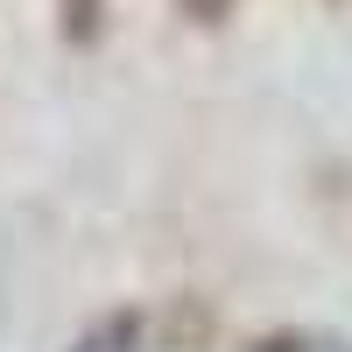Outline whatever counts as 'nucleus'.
Returning a JSON list of instances; mask_svg holds the SVG:
<instances>
[{
  "instance_id": "obj_1",
  "label": "nucleus",
  "mask_w": 352,
  "mask_h": 352,
  "mask_svg": "<svg viewBox=\"0 0 352 352\" xmlns=\"http://www.w3.org/2000/svg\"><path fill=\"white\" fill-rule=\"evenodd\" d=\"M71 352H155V345H148V317H113V324L85 331Z\"/></svg>"
},
{
  "instance_id": "obj_2",
  "label": "nucleus",
  "mask_w": 352,
  "mask_h": 352,
  "mask_svg": "<svg viewBox=\"0 0 352 352\" xmlns=\"http://www.w3.org/2000/svg\"><path fill=\"white\" fill-rule=\"evenodd\" d=\"M56 14H64V36L85 50V43H99V28H106V0H56Z\"/></svg>"
},
{
  "instance_id": "obj_3",
  "label": "nucleus",
  "mask_w": 352,
  "mask_h": 352,
  "mask_svg": "<svg viewBox=\"0 0 352 352\" xmlns=\"http://www.w3.org/2000/svg\"><path fill=\"white\" fill-rule=\"evenodd\" d=\"M184 14L212 28V21H226V14H232V0H184Z\"/></svg>"
}]
</instances>
